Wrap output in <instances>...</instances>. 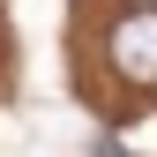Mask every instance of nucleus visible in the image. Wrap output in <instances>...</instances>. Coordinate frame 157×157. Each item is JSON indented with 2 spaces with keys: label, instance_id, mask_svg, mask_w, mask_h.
Returning a JSON list of instances; mask_svg holds the SVG:
<instances>
[{
  "label": "nucleus",
  "instance_id": "nucleus-1",
  "mask_svg": "<svg viewBox=\"0 0 157 157\" xmlns=\"http://www.w3.org/2000/svg\"><path fill=\"white\" fill-rule=\"evenodd\" d=\"M105 60H112V75L135 82V90L157 82V8H127V15H112V23H105Z\"/></svg>",
  "mask_w": 157,
  "mask_h": 157
}]
</instances>
